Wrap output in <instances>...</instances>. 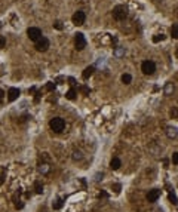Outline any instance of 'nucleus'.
<instances>
[{"label": "nucleus", "instance_id": "35", "mask_svg": "<svg viewBox=\"0 0 178 212\" xmlns=\"http://www.w3.org/2000/svg\"><path fill=\"white\" fill-rule=\"evenodd\" d=\"M175 56L178 58V48H177V51H175Z\"/></svg>", "mask_w": 178, "mask_h": 212}, {"label": "nucleus", "instance_id": "14", "mask_svg": "<svg viewBox=\"0 0 178 212\" xmlns=\"http://www.w3.org/2000/svg\"><path fill=\"white\" fill-rule=\"evenodd\" d=\"M171 36H172L174 39H178V24H174V25L171 27Z\"/></svg>", "mask_w": 178, "mask_h": 212}, {"label": "nucleus", "instance_id": "9", "mask_svg": "<svg viewBox=\"0 0 178 212\" xmlns=\"http://www.w3.org/2000/svg\"><path fill=\"white\" fill-rule=\"evenodd\" d=\"M18 96H20V89L18 88H11L8 90V99L9 101H15Z\"/></svg>", "mask_w": 178, "mask_h": 212}, {"label": "nucleus", "instance_id": "13", "mask_svg": "<svg viewBox=\"0 0 178 212\" xmlns=\"http://www.w3.org/2000/svg\"><path fill=\"white\" fill-rule=\"evenodd\" d=\"M34 191H36L37 194H42V193H43V184H42L40 181H36V182H34Z\"/></svg>", "mask_w": 178, "mask_h": 212}, {"label": "nucleus", "instance_id": "12", "mask_svg": "<svg viewBox=\"0 0 178 212\" xmlns=\"http://www.w3.org/2000/svg\"><path fill=\"white\" fill-rule=\"evenodd\" d=\"M120 166H122V162H120V159H117V157H113V159H111V162H110V168L116 171V169H119Z\"/></svg>", "mask_w": 178, "mask_h": 212}, {"label": "nucleus", "instance_id": "10", "mask_svg": "<svg viewBox=\"0 0 178 212\" xmlns=\"http://www.w3.org/2000/svg\"><path fill=\"white\" fill-rule=\"evenodd\" d=\"M20 194H21V190L14 194V202H15V208H17V209H22V208H24V203L20 200Z\"/></svg>", "mask_w": 178, "mask_h": 212}, {"label": "nucleus", "instance_id": "21", "mask_svg": "<svg viewBox=\"0 0 178 212\" xmlns=\"http://www.w3.org/2000/svg\"><path fill=\"white\" fill-rule=\"evenodd\" d=\"M39 171H40L42 174H48V172H49V166H48V165H40V166H39Z\"/></svg>", "mask_w": 178, "mask_h": 212}, {"label": "nucleus", "instance_id": "20", "mask_svg": "<svg viewBox=\"0 0 178 212\" xmlns=\"http://www.w3.org/2000/svg\"><path fill=\"white\" fill-rule=\"evenodd\" d=\"M62 202H64L62 199H58V200H55V203L52 205V206H54V209H61V206H62Z\"/></svg>", "mask_w": 178, "mask_h": 212}, {"label": "nucleus", "instance_id": "31", "mask_svg": "<svg viewBox=\"0 0 178 212\" xmlns=\"http://www.w3.org/2000/svg\"><path fill=\"white\" fill-rule=\"evenodd\" d=\"M5 182V172H2V174H0V185H2Z\"/></svg>", "mask_w": 178, "mask_h": 212}, {"label": "nucleus", "instance_id": "2", "mask_svg": "<svg viewBox=\"0 0 178 212\" xmlns=\"http://www.w3.org/2000/svg\"><path fill=\"white\" fill-rule=\"evenodd\" d=\"M49 126H51V129L54 131V132H62L64 131V128H65V122H64V119H61V117H54L51 122H49Z\"/></svg>", "mask_w": 178, "mask_h": 212}, {"label": "nucleus", "instance_id": "7", "mask_svg": "<svg viewBox=\"0 0 178 212\" xmlns=\"http://www.w3.org/2000/svg\"><path fill=\"white\" fill-rule=\"evenodd\" d=\"M48 48H49V40H48L46 37H42V39H39V40L36 42V49H37L39 52H46Z\"/></svg>", "mask_w": 178, "mask_h": 212}, {"label": "nucleus", "instance_id": "32", "mask_svg": "<svg viewBox=\"0 0 178 212\" xmlns=\"http://www.w3.org/2000/svg\"><path fill=\"white\" fill-rule=\"evenodd\" d=\"M123 54H125L123 49H117V51H116V55H117V56H120V55H123Z\"/></svg>", "mask_w": 178, "mask_h": 212}, {"label": "nucleus", "instance_id": "8", "mask_svg": "<svg viewBox=\"0 0 178 212\" xmlns=\"http://www.w3.org/2000/svg\"><path fill=\"white\" fill-rule=\"evenodd\" d=\"M159 197H160V190H157V188H153V190H150V191H148V194H147V200H148L150 203L156 202Z\"/></svg>", "mask_w": 178, "mask_h": 212}, {"label": "nucleus", "instance_id": "28", "mask_svg": "<svg viewBox=\"0 0 178 212\" xmlns=\"http://www.w3.org/2000/svg\"><path fill=\"white\" fill-rule=\"evenodd\" d=\"M120 188H122V185H120V184H114V185H113L114 193H120Z\"/></svg>", "mask_w": 178, "mask_h": 212}, {"label": "nucleus", "instance_id": "19", "mask_svg": "<svg viewBox=\"0 0 178 212\" xmlns=\"http://www.w3.org/2000/svg\"><path fill=\"white\" fill-rule=\"evenodd\" d=\"M65 96H67L68 99H74V98H76V90H74V89H70V90L67 92Z\"/></svg>", "mask_w": 178, "mask_h": 212}, {"label": "nucleus", "instance_id": "1", "mask_svg": "<svg viewBox=\"0 0 178 212\" xmlns=\"http://www.w3.org/2000/svg\"><path fill=\"white\" fill-rule=\"evenodd\" d=\"M128 17V8L123 6V5H117L114 9H113V18L117 20V21H123L125 18Z\"/></svg>", "mask_w": 178, "mask_h": 212}, {"label": "nucleus", "instance_id": "36", "mask_svg": "<svg viewBox=\"0 0 178 212\" xmlns=\"http://www.w3.org/2000/svg\"><path fill=\"white\" fill-rule=\"evenodd\" d=\"M0 28H2V24H0Z\"/></svg>", "mask_w": 178, "mask_h": 212}, {"label": "nucleus", "instance_id": "23", "mask_svg": "<svg viewBox=\"0 0 178 212\" xmlns=\"http://www.w3.org/2000/svg\"><path fill=\"white\" fill-rule=\"evenodd\" d=\"M5 46H6V37L0 36V49H3Z\"/></svg>", "mask_w": 178, "mask_h": 212}, {"label": "nucleus", "instance_id": "34", "mask_svg": "<svg viewBox=\"0 0 178 212\" xmlns=\"http://www.w3.org/2000/svg\"><path fill=\"white\" fill-rule=\"evenodd\" d=\"M3 95H5V92H3L2 89H0V98H3Z\"/></svg>", "mask_w": 178, "mask_h": 212}, {"label": "nucleus", "instance_id": "26", "mask_svg": "<svg viewBox=\"0 0 178 212\" xmlns=\"http://www.w3.org/2000/svg\"><path fill=\"white\" fill-rule=\"evenodd\" d=\"M54 27H55L56 30H62V22H61V21H56V22L54 24Z\"/></svg>", "mask_w": 178, "mask_h": 212}, {"label": "nucleus", "instance_id": "18", "mask_svg": "<svg viewBox=\"0 0 178 212\" xmlns=\"http://www.w3.org/2000/svg\"><path fill=\"white\" fill-rule=\"evenodd\" d=\"M165 39H166V37H165L163 34H156V36L153 37V42H154V43H159V42H163Z\"/></svg>", "mask_w": 178, "mask_h": 212}, {"label": "nucleus", "instance_id": "17", "mask_svg": "<svg viewBox=\"0 0 178 212\" xmlns=\"http://www.w3.org/2000/svg\"><path fill=\"white\" fill-rule=\"evenodd\" d=\"M169 200H171V203H172V205H177V203H178L177 196L174 194V191H172V190H169Z\"/></svg>", "mask_w": 178, "mask_h": 212}, {"label": "nucleus", "instance_id": "6", "mask_svg": "<svg viewBox=\"0 0 178 212\" xmlns=\"http://www.w3.org/2000/svg\"><path fill=\"white\" fill-rule=\"evenodd\" d=\"M85 20H86V15H85V12H82V11H77V12L73 15V18H71V21H73L74 25H83Z\"/></svg>", "mask_w": 178, "mask_h": 212}, {"label": "nucleus", "instance_id": "33", "mask_svg": "<svg viewBox=\"0 0 178 212\" xmlns=\"http://www.w3.org/2000/svg\"><path fill=\"white\" fill-rule=\"evenodd\" d=\"M68 82H70L71 85H74V79H73V77H70V79H68Z\"/></svg>", "mask_w": 178, "mask_h": 212}, {"label": "nucleus", "instance_id": "5", "mask_svg": "<svg viewBox=\"0 0 178 212\" xmlns=\"http://www.w3.org/2000/svg\"><path fill=\"white\" fill-rule=\"evenodd\" d=\"M74 46H76L77 51H82V49L86 46V39H85V36H83L82 33H77V34L74 36Z\"/></svg>", "mask_w": 178, "mask_h": 212}, {"label": "nucleus", "instance_id": "4", "mask_svg": "<svg viewBox=\"0 0 178 212\" xmlns=\"http://www.w3.org/2000/svg\"><path fill=\"white\" fill-rule=\"evenodd\" d=\"M27 36H28L30 40L37 42L39 39H42V31H40V28H37V27H30V28L27 30Z\"/></svg>", "mask_w": 178, "mask_h": 212}, {"label": "nucleus", "instance_id": "27", "mask_svg": "<svg viewBox=\"0 0 178 212\" xmlns=\"http://www.w3.org/2000/svg\"><path fill=\"white\" fill-rule=\"evenodd\" d=\"M46 89H48V90H54V89H55V83L49 82V83L46 85Z\"/></svg>", "mask_w": 178, "mask_h": 212}, {"label": "nucleus", "instance_id": "11", "mask_svg": "<svg viewBox=\"0 0 178 212\" xmlns=\"http://www.w3.org/2000/svg\"><path fill=\"white\" fill-rule=\"evenodd\" d=\"M94 71H95V67H86L85 68V71H83V74H82V77L83 79H89V77H91L92 74H94Z\"/></svg>", "mask_w": 178, "mask_h": 212}, {"label": "nucleus", "instance_id": "3", "mask_svg": "<svg viewBox=\"0 0 178 212\" xmlns=\"http://www.w3.org/2000/svg\"><path fill=\"white\" fill-rule=\"evenodd\" d=\"M141 71H143L144 74L150 76V74H153V73L156 71V64H154L153 61H144V62L141 64Z\"/></svg>", "mask_w": 178, "mask_h": 212}, {"label": "nucleus", "instance_id": "16", "mask_svg": "<svg viewBox=\"0 0 178 212\" xmlns=\"http://www.w3.org/2000/svg\"><path fill=\"white\" fill-rule=\"evenodd\" d=\"M122 82H123L125 85H129V83L132 82V77H131V74H123V76H122Z\"/></svg>", "mask_w": 178, "mask_h": 212}, {"label": "nucleus", "instance_id": "29", "mask_svg": "<svg viewBox=\"0 0 178 212\" xmlns=\"http://www.w3.org/2000/svg\"><path fill=\"white\" fill-rule=\"evenodd\" d=\"M172 163L178 165V153H174V154H172Z\"/></svg>", "mask_w": 178, "mask_h": 212}, {"label": "nucleus", "instance_id": "25", "mask_svg": "<svg viewBox=\"0 0 178 212\" xmlns=\"http://www.w3.org/2000/svg\"><path fill=\"white\" fill-rule=\"evenodd\" d=\"M171 116H172V117H178V109H177V107H174V109L171 110Z\"/></svg>", "mask_w": 178, "mask_h": 212}, {"label": "nucleus", "instance_id": "15", "mask_svg": "<svg viewBox=\"0 0 178 212\" xmlns=\"http://www.w3.org/2000/svg\"><path fill=\"white\" fill-rule=\"evenodd\" d=\"M166 134H168V137H169V138H175V137L178 135V132H177V129H175V128H168Z\"/></svg>", "mask_w": 178, "mask_h": 212}, {"label": "nucleus", "instance_id": "30", "mask_svg": "<svg viewBox=\"0 0 178 212\" xmlns=\"http://www.w3.org/2000/svg\"><path fill=\"white\" fill-rule=\"evenodd\" d=\"M80 90H82L83 93H86V95H89V92H91V90H89L86 86H82V88H80Z\"/></svg>", "mask_w": 178, "mask_h": 212}, {"label": "nucleus", "instance_id": "24", "mask_svg": "<svg viewBox=\"0 0 178 212\" xmlns=\"http://www.w3.org/2000/svg\"><path fill=\"white\" fill-rule=\"evenodd\" d=\"M73 159H74V160H80V159H82V153H80V151H74V153H73Z\"/></svg>", "mask_w": 178, "mask_h": 212}, {"label": "nucleus", "instance_id": "22", "mask_svg": "<svg viewBox=\"0 0 178 212\" xmlns=\"http://www.w3.org/2000/svg\"><path fill=\"white\" fill-rule=\"evenodd\" d=\"M174 90V86H172V83H168L166 85V88H165V93H171Z\"/></svg>", "mask_w": 178, "mask_h": 212}]
</instances>
